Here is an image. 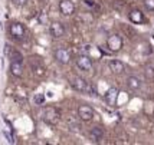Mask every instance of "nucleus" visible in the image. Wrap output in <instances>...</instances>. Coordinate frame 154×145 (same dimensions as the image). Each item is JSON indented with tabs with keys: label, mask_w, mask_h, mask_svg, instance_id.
<instances>
[{
	"label": "nucleus",
	"mask_w": 154,
	"mask_h": 145,
	"mask_svg": "<svg viewBox=\"0 0 154 145\" xmlns=\"http://www.w3.org/2000/svg\"><path fill=\"white\" fill-rule=\"evenodd\" d=\"M42 119L49 125H56L60 121V112L55 106H46L42 109Z\"/></svg>",
	"instance_id": "1"
},
{
	"label": "nucleus",
	"mask_w": 154,
	"mask_h": 145,
	"mask_svg": "<svg viewBox=\"0 0 154 145\" xmlns=\"http://www.w3.org/2000/svg\"><path fill=\"white\" fill-rule=\"evenodd\" d=\"M71 85H72V88H74L75 91H78V92L94 93V91H92L91 85H89V83H88L84 78H81V76H75V78H72V80H71Z\"/></svg>",
	"instance_id": "2"
},
{
	"label": "nucleus",
	"mask_w": 154,
	"mask_h": 145,
	"mask_svg": "<svg viewBox=\"0 0 154 145\" xmlns=\"http://www.w3.org/2000/svg\"><path fill=\"white\" fill-rule=\"evenodd\" d=\"M122 45H124V42L120 35H111L107 39V47L111 52H120L122 49Z\"/></svg>",
	"instance_id": "3"
},
{
	"label": "nucleus",
	"mask_w": 154,
	"mask_h": 145,
	"mask_svg": "<svg viewBox=\"0 0 154 145\" xmlns=\"http://www.w3.org/2000/svg\"><path fill=\"white\" fill-rule=\"evenodd\" d=\"M10 35L13 36L16 40H22L26 35V29L22 23H12L10 25Z\"/></svg>",
	"instance_id": "4"
},
{
	"label": "nucleus",
	"mask_w": 154,
	"mask_h": 145,
	"mask_svg": "<svg viewBox=\"0 0 154 145\" xmlns=\"http://www.w3.org/2000/svg\"><path fill=\"white\" fill-rule=\"evenodd\" d=\"M55 59L58 60L59 63H62V65H68L71 62V53L65 47H59L55 52Z\"/></svg>",
	"instance_id": "5"
},
{
	"label": "nucleus",
	"mask_w": 154,
	"mask_h": 145,
	"mask_svg": "<svg viewBox=\"0 0 154 145\" xmlns=\"http://www.w3.org/2000/svg\"><path fill=\"white\" fill-rule=\"evenodd\" d=\"M49 32H51V36L55 38V39H59L63 36L65 33V26L59 23V22H52L51 26H49Z\"/></svg>",
	"instance_id": "6"
},
{
	"label": "nucleus",
	"mask_w": 154,
	"mask_h": 145,
	"mask_svg": "<svg viewBox=\"0 0 154 145\" xmlns=\"http://www.w3.org/2000/svg\"><path fill=\"white\" fill-rule=\"evenodd\" d=\"M59 10L63 16H71L75 12V5L71 0H60L59 2Z\"/></svg>",
	"instance_id": "7"
},
{
	"label": "nucleus",
	"mask_w": 154,
	"mask_h": 145,
	"mask_svg": "<svg viewBox=\"0 0 154 145\" xmlns=\"http://www.w3.org/2000/svg\"><path fill=\"white\" fill-rule=\"evenodd\" d=\"M78 115L82 121H91L94 118V109L89 105H81L78 108Z\"/></svg>",
	"instance_id": "8"
},
{
	"label": "nucleus",
	"mask_w": 154,
	"mask_h": 145,
	"mask_svg": "<svg viewBox=\"0 0 154 145\" xmlns=\"http://www.w3.org/2000/svg\"><path fill=\"white\" fill-rule=\"evenodd\" d=\"M76 65L82 71H91L92 69V59L88 55H82V56H79L76 59Z\"/></svg>",
	"instance_id": "9"
},
{
	"label": "nucleus",
	"mask_w": 154,
	"mask_h": 145,
	"mask_svg": "<svg viewBox=\"0 0 154 145\" xmlns=\"http://www.w3.org/2000/svg\"><path fill=\"white\" fill-rule=\"evenodd\" d=\"M104 98H105L108 105H111V106L115 105L117 104V99H118V89L117 88H109L107 92H105Z\"/></svg>",
	"instance_id": "10"
},
{
	"label": "nucleus",
	"mask_w": 154,
	"mask_h": 145,
	"mask_svg": "<svg viewBox=\"0 0 154 145\" xmlns=\"http://www.w3.org/2000/svg\"><path fill=\"white\" fill-rule=\"evenodd\" d=\"M108 66H109V69H111V72L112 73H122L124 72V69H125V66H124V63L121 62V60H117V59H114V60H111L109 63H108Z\"/></svg>",
	"instance_id": "11"
},
{
	"label": "nucleus",
	"mask_w": 154,
	"mask_h": 145,
	"mask_svg": "<svg viewBox=\"0 0 154 145\" xmlns=\"http://www.w3.org/2000/svg\"><path fill=\"white\" fill-rule=\"evenodd\" d=\"M128 17H130V20H131L134 25H141V23L144 22V14L141 13L140 10H131L130 14H128Z\"/></svg>",
	"instance_id": "12"
},
{
	"label": "nucleus",
	"mask_w": 154,
	"mask_h": 145,
	"mask_svg": "<svg viewBox=\"0 0 154 145\" xmlns=\"http://www.w3.org/2000/svg\"><path fill=\"white\" fill-rule=\"evenodd\" d=\"M102 135H104V131H102V128H100V126H95V128H92L89 131V139L92 142H98L102 138Z\"/></svg>",
	"instance_id": "13"
},
{
	"label": "nucleus",
	"mask_w": 154,
	"mask_h": 145,
	"mask_svg": "<svg viewBox=\"0 0 154 145\" xmlns=\"http://www.w3.org/2000/svg\"><path fill=\"white\" fill-rule=\"evenodd\" d=\"M10 72H12V75L20 78L23 75V65H22V62H12L10 63Z\"/></svg>",
	"instance_id": "14"
},
{
	"label": "nucleus",
	"mask_w": 154,
	"mask_h": 145,
	"mask_svg": "<svg viewBox=\"0 0 154 145\" xmlns=\"http://www.w3.org/2000/svg\"><path fill=\"white\" fill-rule=\"evenodd\" d=\"M127 85L131 91H138L141 88V80L137 76H130L127 79Z\"/></svg>",
	"instance_id": "15"
},
{
	"label": "nucleus",
	"mask_w": 154,
	"mask_h": 145,
	"mask_svg": "<svg viewBox=\"0 0 154 145\" xmlns=\"http://www.w3.org/2000/svg\"><path fill=\"white\" fill-rule=\"evenodd\" d=\"M45 99H46V96H45V93H35V104L36 105H43V102H45Z\"/></svg>",
	"instance_id": "16"
},
{
	"label": "nucleus",
	"mask_w": 154,
	"mask_h": 145,
	"mask_svg": "<svg viewBox=\"0 0 154 145\" xmlns=\"http://www.w3.org/2000/svg\"><path fill=\"white\" fill-rule=\"evenodd\" d=\"M9 58L12 59V62H22V60H23L22 55H20L17 50H14V49H13V52L10 53V56H9Z\"/></svg>",
	"instance_id": "17"
},
{
	"label": "nucleus",
	"mask_w": 154,
	"mask_h": 145,
	"mask_svg": "<svg viewBox=\"0 0 154 145\" xmlns=\"http://www.w3.org/2000/svg\"><path fill=\"white\" fill-rule=\"evenodd\" d=\"M144 73H146V78L154 79V68L153 66H147V68L144 69Z\"/></svg>",
	"instance_id": "18"
},
{
	"label": "nucleus",
	"mask_w": 154,
	"mask_h": 145,
	"mask_svg": "<svg viewBox=\"0 0 154 145\" xmlns=\"http://www.w3.org/2000/svg\"><path fill=\"white\" fill-rule=\"evenodd\" d=\"M144 7L148 12H154V0H144Z\"/></svg>",
	"instance_id": "19"
},
{
	"label": "nucleus",
	"mask_w": 154,
	"mask_h": 145,
	"mask_svg": "<svg viewBox=\"0 0 154 145\" xmlns=\"http://www.w3.org/2000/svg\"><path fill=\"white\" fill-rule=\"evenodd\" d=\"M3 135H5V138H6L7 141L10 142V144H13V142H14V139H13V137L10 135V132H7V131H3Z\"/></svg>",
	"instance_id": "20"
},
{
	"label": "nucleus",
	"mask_w": 154,
	"mask_h": 145,
	"mask_svg": "<svg viewBox=\"0 0 154 145\" xmlns=\"http://www.w3.org/2000/svg\"><path fill=\"white\" fill-rule=\"evenodd\" d=\"M12 2H13V3L16 5V6H25V5H26V2H27V0H12Z\"/></svg>",
	"instance_id": "21"
},
{
	"label": "nucleus",
	"mask_w": 154,
	"mask_h": 145,
	"mask_svg": "<svg viewBox=\"0 0 154 145\" xmlns=\"http://www.w3.org/2000/svg\"><path fill=\"white\" fill-rule=\"evenodd\" d=\"M35 73L36 75H43V69L42 68H35Z\"/></svg>",
	"instance_id": "22"
},
{
	"label": "nucleus",
	"mask_w": 154,
	"mask_h": 145,
	"mask_svg": "<svg viewBox=\"0 0 154 145\" xmlns=\"http://www.w3.org/2000/svg\"><path fill=\"white\" fill-rule=\"evenodd\" d=\"M153 116H154V112H153Z\"/></svg>",
	"instance_id": "23"
}]
</instances>
